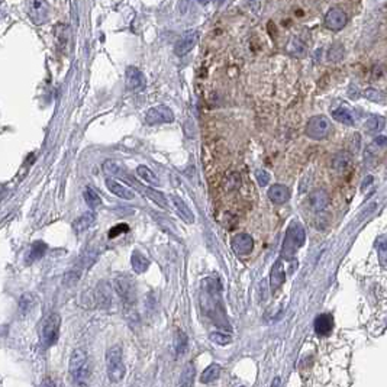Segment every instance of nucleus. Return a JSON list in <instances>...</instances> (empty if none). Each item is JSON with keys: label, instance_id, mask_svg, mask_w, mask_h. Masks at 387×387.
<instances>
[{"label": "nucleus", "instance_id": "f257e3e1", "mask_svg": "<svg viewBox=\"0 0 387 387\" xmlns=\"http://www.w3.org/2000/svg\"><path fill=\"white\" fill-rule=\"evenodd\" d=\"M304 240H306V234H304L303 226L297 222H293L286 232L281 255L287 258V260L293 258V255L297 252V249L304 244Z\"/></svg>", "mask_w": 387, "mask_h": 387}, {"label": "nucleus", "instance_id": "f03ea898", "mask_svg": "<svg viewBox=\"0 0 387 387\" xmlns=\"http://www.w3.org/2000/svg\"><path fill=\"white\" fill-rule=\"evenodd\" d=\"M106 370L112 383H119L125 377L126 369L122 361V348L119 345H113L106 352Z\"/></svg>", "mask_w": 387, "mask_h": 387}, {"label": "nucleus", "instance_id": "7ed1b4c3", "mask_svg": "<svg viewBox=\"0 0 387 387\" xmlns=\"http://www.w3.org/2000/svg\"><path fill=\"white\" fill-rule=\"evenodd\" d=\"M60 323H61V318L58 314H51L44 319V322L39 328V338H41V344L44 345V348H49L58 341Z\"/></svg>", "mask_w": 387, "mask_h": 387}, {"label": "nucleus", "instance_id": "20e7f679", "mask_svg": "<svg viewBox=\"0 0 387 387\" xmlns=\"http://www.w3.org/2000/svg\"><path fill=\"white\" fill-rule=\"evenodd\" d=\"M113 289L125 306H132L137 300L135 281L128 276H119L113 280Z\"/></svg>", "mask_w": 387, "mask_h": 387}, {"label": "nucleus", "instance_id": "39448f33", "mask_svg": "<svg viewBox=\"0 0 387 387\" xmlns=\"http://www.w3.org/2000/svg\"><path fill=\"white\" fill-rule=\"evenodd\" d=\"M70 374L75 383L84 384L89 378L87 370V355L83 350H74L70 358Z\"/></svg>", "mask_w": 387, "mask_h": 387}, {"label": "nucleus", "instance_id": "423d86ee", "mask_svg": "<svg viewBox=\"0 0 387 387\" xmlns=\"http://www.w3.org/2000/svg\"><path fill=\"white\" fill-rule=\"evenodd\" d=\"M332 129V123L329 118L323 116V115H318L311 118L307 125H306V137H309L311 139H323L329 135Z\"/></svg>", "mask_w": 387, "mask_h": 387}, {"label": "nucleus", "instance_id": "0eeeda50", "mask_svg": "<svg viewBox=\"0 0 387 387\" xmlns=\"http://www.w3.org/2000/svg\"><path fill=\"white\" fill-rule=\"evenodd\" d=\"M25 9H27V13H28L31 20L35 25H44L49 19L51 8L46 0H27Z\"/></svg>", "mask_w": 387, "mask_h": 387}, {"label": "nucleus", "instance_id": "6e6552de", "mask_svg": "<svg viewBox=\"0 0 387 387\" xmlns=\"http://www.w3.org/2000/svg\"><path fill=\"white\" fill-rule=\"evenodd\" d=\"M145 120H147L148 125L170 123V122L174 120V113H173V111L168 106L160 105V106H156V108H151L145 113Z\"/></svg>", "mask_w": 387, "mask_h": 387}, {"label": "nucleus", "instance_id": "1a4fd4ad", "mask_svg": "<svg viewBox=\"0 0 387 387\" xmlns=\"http://www.w3.org/2000/svg\"><path fill=\"white\" fill-rule=\"evenodd\" d=\"M197 39H199V32L197 31H187V32H185L182 35V38L177 41V44H175V54L178 57L189 54L194 48V45L197 44Z\"/></svg>", "mask_w": 387, "mask_h": 387}, {"label": "nucleus", "instance_id": "9d476101", "mask_svg": "<svg viewBox=\"0 0 387 387\" xmlns=\"http://www.w3.org/2000/svg\"><path fill=\"white\" fill-rule=\"evenodd\" d=\"M347 15L345 12L340 8H332L328 10L326 16H325V27L331 31H341L347 25Z\"/></svg>", "mask_w": 387, "mask_h": 387}, {"label": "nucleus", "instance_id": "9b49d317", "mask_svg": "<svg viewBox=\"0 0 387 387\" xmlns=\"http://www.w3.org/2000/svg\"><path fill=\"white\" fill-rule=\"evenodd\" d=\"M125 79H126V89L128 90H132V92H141L145 89V77L141 70H138L137 67H128L126 68V74H125Z\"/></svg>", "mask_w": 387, "mask_h": 387}, {"label": "nucleus", "instance_id": "f8f14e48", "mask_svg": "<svg viewBox=\"0 0 387 387\" xmlns=\"http://www.w3.org/2000/svg\"><path fill=\"white\" fill-rule=\"evenodd\" d=\"M230 247L234 249V252H237L240 255H247L254 248V240L248 234H238V235L232 237Z\"/></svg>", "mask_w": 387, "mask_h": 387}, {"label": "nucleus", "instance_id": "ddd939ff", "mask_svg": "<svg viewBox=\"0 0 387 387\" xmlns=\"http://www.w3.org/2000/svg\"><path fill=\"white\" fill-rule=\"evenodd\" d=\"M93 297H94V302H96L97 306L108 309L112 304V292L109 285L105 283V281H100V285L96 287V290H94Z\"/></svg>", "mask_w": 387, "mask_h": 387}, {"label": "nucleus", "instance_id": "4468645a", "mask_svg": "<svg viewBox=\"0 0 387 387\" xmlns=\"http://www.w3.org/2000/svg\"><path fill=\"white\" fill-rule=\"evenodd\" d=\"M285 267H283V260H277L274 266L271 267L270 273V287L274 292L278 287L285 283Z\"/></svg>", "mask_w": 387, "mask_h": 387}, {"label": "nucleus", "instance_id": "2eb2a0df", "mask_svg": "<svg viewBox=\"0 0 387 387\" xmlns=\"http://www.w3.org/2000/svg\"><path fill=\"white\" fill-rule=\"evenodd\" d=\"M106 186L108 189L111 190L112 193L116 194L120 199H125V200H132L135 197V193L132 192V189H129L126 186L120 185L119 182L113 180V178H106Z\"/></svg>", "mask_w": 387, "mask_h": 387}, {"label": "nucleus", "instance_id": "dca6fc26", "mask_svg": "<svg viewBox=\"0 0 387 387\" xmlns=\"http://www.w3.org/2000/svg\"><path fill=\"white\" fill-rule=\"evenodd\" d=\"M268 197L276 204H283L290 199V190L283 185H273L268 189Z\"/></svg>", "mask_w": 387, "mask_h": 387}, {"label": "nucleus", "instance_id": "f3484780", "mask_svg": "<svg viewBox=\"0 0 387 387\" xmlns=\"http://www.w3.org/2000/svg\"><path fill=\"white\" fill-rule=\"evenodd\" d=\"M332 328H333V319H332V315H328V314L319 315V316L315 319V331H316L318 335L325 337V335L331 333Z\"/></svg>", "mask_w": 387, "mask_h": 387}, {"label": "nucleus", "instance_id": "a211bd4d", "mask_svg": "<svg viewBox=\"0 0 387 387\" xmlns=\"http://www.w3.org/2000/svg\"><path fill=\"white\" fill-rule=\"evenodd\" d=\"M171 200H173V203H174V208H175V211H177V213L180 215V218L183 219L185 222H187V223H193L194 222V216H193V213H192V211L189 209V206L186 204V202L182 199V197H178V196H171Z\"/></svg>", "mask_w": 387, "mask_h": 387}, {"label": "nucleus", "instance_id": "6ab92c4d", "mask_svg": "<svg viewBox=\"0 0 387 387\" xmlns=\"http://www.w3.org/2000/svg\"><path fill=\"white\" fill-rule=\"evenodd\" d=\"M129 183L138 186V189H141V190L144 192V194L147 196L148 199H149V200H152L154 203H157L158 206H161V208H164V209H167V208H168V203H167L166 196H164L163 193H160V192L154 190V189H149V187H142L141 185H137V183H135L132 178L129 180Z\"/></svg>", "mask_w": 387, "mask_h": 387}, {"label": "nucleus", "instance_id": "aec40b11", "mask_svg": "<svg viewBox=\"0 0 387 387\" xmlns=\"http://www.w3.org/2000/svg\"><path fill=\"white\" fill-rule=\"evenodd\" d=\"M309 202H311V206L314 208L315 211H323L329 203V194L322 189L315 190L314 193L309 196Z\"/></svg>", "mask_w": 387, "mask_h": 387}, {"label": "nucleus", "instance_id": "412c9836", "mask_svg": "<svg viewBox=\"0 0 387 387\" xmlns=\"http://www.w3.org/2000/svg\"><path fill=\"white\" fill-rule=\"evenodd\" d=\"M131 264H132V268L135 273L138 274H142L145 273L149 267V260H148L142 252H139L138 249H135L131 255Z\"/></svg>", "mask_w": 387, "mask_h": 387}, {"label": "nucleus", "instance_id": "4be33fe9", "mask_svg": "<svg viewBox=\"0 0 387 387\" xmlns=\"http://www.w3.org/2000/svg\"><path fill=\"white\" fill-rule=\"evenodd\" d=\"M96 221V215L93 212H86L82 216H79L73 222V229L75 234H82L86 229H89L93 225V222Z\"/></svg>", "mask_w": 387, "mask_h": 387}, {"label": "nucleus", "instance_id": "5701e85b", "mask_svg": "<svg viewBox=\"0 0 387 387\" xmlns=\"http://www.w3.org/2000/svg\"><path fill=\"white\" fill-rule=\"evenodd\" d=\"M384 125H386V119H384L383 116H380V115H373V116H370L369 119L366 120L364 128H366V131L370 132V134H377V132H380L381 129L384 128Z\"/></svg>", "mask_w": 387, "mask_h": 387}, {"label": "nucleus", "instance_id": "b1692460", "mask_svg": "<svg viewBox=\"0 0 387 387\" xmlns=\"http://www.w3.org/2000/svg\"><path fill=\"white\" fill-rule=\"evenodd\" d=\"M219 376H221V366L213 363L203 371L202 376H200V381L203 384H209V383H213L215 380H218Z\"/></svg>", "mask_w": 387, "mask_h": 387}, {"label": "nucleus", "instance_id": "393cba45", "mask_svg": "<svg viewBox=\"0 0 387 387\" xmlns=\"http://www.w3.org/2000/svg\"><path fill=\"white\" fill-rule=\"evenodd\" d=\"M46 244L44 241H35L32 245H31V251H29L28 255V263H32V261H38L41 258L45 255L46 252Z\"/></svg>", "mask_w": 387, "mask_h": 387}, {"label": "nucleus", "instance_id": "a878e982", "mask_svg": "<svg viewBox=\"0 0 387 387\" xmlns=\"http://www.w3.org/2000/svg\"><path fill=\"white\" fill-rule=\"evenodd\" d=\"M83 197H84V202L87 203V206L90 208V209H96V208H99L101 204V199L100 196L97 194V192L92 189V187H86L83 192Z\"/></svg>", "mask_w": 387, "mask_h": 387}, {"label": "nucleus", "instance_id": "bb28decb", "mask_svg": "<svg viewBox=\"0 0 387 387\" xmlns=\"http://www.w3.org/2000/svg\"><path fill=\"white\" fill-rule=\"evenodd\" d=\"M187 345H189V338L186 335L185 332L182 329H177L174 335V348L177 355H183L187 350Z\"/></svg>", "mask_w": 387, "mask_h": 387}, {"label": "nucleus", "instance_id": "cd10ccee", "mask_svg": "<svg viewBox=\"0 0 387 387\" xmlns=\"http://www.w3.org/2000/svg\"><path fill=\"white\" fill-rule=\"evenodd\" d=\"M194 376H196V371H194L193 364L192 363L186 364L185 370L182 373V377H180V387H193Z\"/></svg>", "mask_w": 387, "mask_h": 387}, {"label": "nucleus", "instance_id": "c85d7f7f", "mask_svg": "<svg viewBox=\"0 0 387 387\" xmlns=\"http://www.w3.org/2000/svg\"><path fill=\"white\" fill-rule=\"evenodd\" d=\"M332 116L333 119L341 122L344 125H354V115L351 113V111H348L347 108H338L335 111L332 112Z\"/></svg>", "mask_w": 387, "mask_h": 387}, {"label": "nucleus", "instance_id": "c756f323", "mask_svg": "<svg viewBox=\"0 0 387 387\" xmlns=\"http://www.w3.org/2000/svg\"><path fill=\"white\" fill-rule=\"evenodd\" d=\"M378 261L383 267H387V237H378L376 240Z\"/></svg>", "mask_w": 387, "mask_h": 387}, {"label": "nucleus", "instance_id": "7c9ffc66", "mask_svg": "<svg viewBox=\"0 0 387 387\" xmlns=\"http://www.w3.org/2000/svg\"><path fill=\"white\" fill-rule=\"evenodd\" d=\"M137 173H138V175L142 178V180H145V182L149 183L151 186H160V180H158V177L156 175V173H154L152 170H149L148 167L139 166L138 168H137Z\"/></svg>", "mask_w": 387, "mask_h": 387}, {"label": "nucleus", "instance_id": "2f4dec72", "mask_svg": "<svg viewBox=\"0 0 387 387\" xmlns=\"http://www.w3.org/2000/svg\"><path fill=\"white\" fill-rule=\"evenodd\" d=\"M35 303H37L35 297L32 295H29V293H25V295L20 297V300H19V311H20V314L27 315L28 312H31L34 309Z\"/></svg>", "mask_w": 387, "mask_h": 387}, {"label": "nucleus", "instance_id": "473e14b6", "mask_svg": "<svg viewBox=\"0 0 387 387\" xmlns=\"http://www.w3.org/2000/svg\"><path fill=\"white\" fill-rule=\"evenodd\" d=\"M363 94H364L366 99H369L370 101H374V103H384V101H386L384 93H381L380 90H377V89H373V87L366 89Z\"/></svg>", "mask_w": 387, "mask_h": 387}, {"label": "nucleus", "instance_id": "72a5a7b5", "mask_svg": "<svg viewBox=\"0 0 387 387\" xmlns=\"http://www.w3.org/2000/svg\"><path fill=\"white\" fill-rule=\"evenodd\" d=\"M350 154H347V152H340L337 157L333 158V168H337V170H344L345 167L350 164Z\"/></svg>", "mask_w": 387, "mask_h": 387}, {"label": "nucleus", "instance_id": "f704fd0d", "mask_svg": "<svg viewBox=\"0 0 387 387\" xmlns=\"http://www.w3.org/2000/svg\"><path fill=\"white\" fill-rule=\"evenodd\" d=\"M209 338H211V341L218 344V345H228V344L232 342V338H230L229 335H225V333H221V332H212L209 335Z\"/></svg>", "mask_w": 387, "mask_h": 387}, {"label": "nucleus", "instance_id": "c9c22d12", "mask_svg": "<svg viewBox=\"0 0 387 387\" xmlns=\"http://www.w3.org/2000/svg\"><path fill=\"white\" fill-rule=\"evenodd\" d=\"M129 232V226L126 223H119V225H116V226H113L109 230V234H108V237L113 240V238H116V237H119L122 234H126Z\"/></svg>", "mask_w": 387, "mask_h": 387}, {"label": "nucleus", "instance_id": "e433bc0d", "mask_svg": "<svg viewBox=\"0 0 387 387\" xmlns=\"http://www.w3.org/2000/svg\"><path fill=\"white\" fill-rule=\"evenodd\" d=\"M328 57H329V60L331 61H340L342 60V57H344V48L342 45H333L329 49V53H328Z\"/></svg>", "mask_w": 387, "mask_h": 387}, {"label": "nucleus", "instance_id": "4c0bfd02", "mask_svg": "<svg viewBox=\"0 0 387 387\" xmlns=\"http://www.w3.org/2000/svg\"><path fill=\"white\" fill-rule=\"evenodd\" d=\"M255 177H257L258 185L261 186V187L267 186L268 182H270V174H268L266 170H257V173H255Z\"/></svg>", "mask_w": 387, "mask_h": 387}, {"label": "nucleus", "instance_id": "58836bf2", "mask_svg": "<svg viewBox=\"0 0 387 387\" xmlns=\"http://www.w3.org/2000/svg\"><path fill=\"white\" fill-rule=\"evenodd\" d=\"M41 387H57V384L53 378L46 377V378H44V380H42V383H41Z\"/></svg>", "mask_w": 387, "mask_h": 387}, {"label": "nucleus", "instance_id": "ea45409f", "mask_svg": "<svg viewBox=\"0 0 387 387\" xmlns=\"http://www.w3.org/2000/svg\"><path fill=\"white\" fill-rule=\"evenodd\" d=\"M374 144H377V145H387V138L386 137H377V138L374 139Z\"/></svg>", "mask_w": 387, "mask_h": 387}, {"label": "nucleus", "instance_id": "a19ab883", "mask_svg": "<svg viewBox=\"0 0 387 387\" xmlns=\"http://www.w3.org/2000/svg\"><path fill=\"white\" fill-rule=\"evenodd\" d=\"M261 287H263V300L267 297V290H266V281H261Z\"/></svg>", "mask_w": 387, "mask_h": 387}, {"label": "nucleus", "instance_id": "79ce46f5", "mask_svg": "<svg viewBox=\"0 0 387 387\" xmlns=\"http://www.w3.org/2000/svg\"><path fill=\"white\" fill-rule=\"evenodd\" d=\"M280 386V378L276 377L273 380V383H271V387H278Z\"/></svg>", "mask_w": 387, "mask_h": 387}, {"label": "nucleus", "instance_id": "37998d69", "mask_svg": "<svg viewBox=\"0 0 387 387\" xmlns=\"http://www.w3.org/2000/svg\"><path fill=\"white\" fill-rule=\"evenodd\" d=\"M200 3H206V2H209V0H199Z\"/></svg>", "mask_w": 387, "mask_h": 387}, {"label": "nucleus", "instance_id": "c03bdc74", "mask_svg": "<svg viewBox=\"0 0 387 387\" xmlns=\"http://www.w3.org/2000/svg\"><path fill=\"white\" fill-rule=\"evenodd\" d=\"M216 2H223V0H216Z\"/></svg>", "mask_w": 387, "mask_h": 387}, {"label": "nucleus", "instance_id": "a18cd8bd", "mask_svg": "<svg viewBox=\"0 0 387 387\" xmlns=\"http://www.w3.org/2000/svg\"><path fill=\"white\" fill-rule=\"evenodd\" d=\"M241 387H242V386H241Z\"/></svg>", "mask_w": 387, "mask_h": 387}]
</instances>
